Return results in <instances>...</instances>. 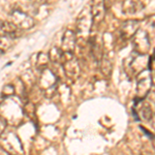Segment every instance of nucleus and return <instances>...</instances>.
Masks as SVG:
<instances>
[{
  "instance_id": "1",
  "label": "nucleus",
  "mask_w": 155,
  "mask_h": 155,
  "mask_svg": "<svg viewBox=\"0 0 155 155\" xmlns=\"http://www.w3.org/2000/svg\"><path fill=\"white\" fill-rule=\"evenodd\" d=\"M12 22L21 30H27L34 26V20L27 12L21 9H15L11 14Z\"/></svg>"
},
{
  "instance_id": "2",
  "label": "nucleus",
  "mask_w": 155,
  "mask_h": 155,
  "mask_svg": "<svg viewBox=\"0 0 155 155\" xmlns=\"http://www.w3.org/2000/svg\"><path fill=\"white\" fill-rule=\"evenodd\" d=\"M90 14H91L92 23H101L104 18V14H106L104 0H92L91 6H90Z\"/></svg>"
},
{
  "instance_id": "3",
  "label": "nucleus",
  "mask_w": 155,
  "mask_h": 155,
  "mask_svg": "<svg viewBox=\"0 0 155 155\" xmlns=\"http://www.w3.org/2000/svg\"><path fill=\"white\" fill-rule=\"evenodd\" d=\"M145 101H143L142 98H139L134 107L132 109L134 114L137 115V119H144V120H150L152 117V111L150 109V106L148 104H144Z\"/></svg>"
},
{
  "instance_id": "4",
  "label": "nucleus",
  "mask_w": 155,
  "mask_h": 155,
  "mask_svg": "<svg viewBox=\"0 0 155 155\" xmlns=\"http://www.w3.org/2000/svg\"><path fill=\"white\" fill-rule=\"evenodd\" d=\"M76 45V34L74 31L67 29L63 34L61 42V49L63 53H72Z\"/></svg>"
},
{
  "instance_id": "5",
  "label": "nucleus",
  "mask_w": 155,
  "mask_h": 155,
  "mask_svg": "<svg viewBox=\"0 0 155 155\" xmlns=\"http://www.w3.org/2000/svg\"><path fill=\"white\" fill-rule=\"evenodd\" d=\"M41 80H39V83H41V89L47 90L51 89L52 87L56 84V77L51 71H49L48 68L41 69Z\"/></svg>"
},
{
  "instance_id": "6",
  "label": "nucleus",
  "mask_w": 155,
  "mask_h": 155,
  "mask_svg": "<svg viewBox=\"0 0 155 155\" xmlns=\"http://www.w3.org/2000/svg\"><path fill=\"white\" fill-rule=\"evenodd\" d=\"M139 30V23L137 21H127L121 27V34L123 38H130Z\"/></svg>"
},
{
  "instance_id": "7",
  "label": "nucleus",
  "mask_w": 155,
  "mask_h": 155,
  "mask_svg": "<svg viewBox=\"0 0 155 155\" xmlns=\"http://www.w3.org/2000/svg\"><path fill=\"white\" fill-rule=\"evenodd\" d=\"M63 68L65 71L66 74L71 79L77 77L79 74V64H78L76 59H69L66 60L63 63Z\"/></svg>"
},
{
  "instance_id": "8",
  "label": "nucleus",
  "mask_w": 155,
  "mask_h": 155,
  "mask_svg": "<svg viewBox=\"0 0 155 155\" xmlns=\"http://www.w3.org/2000/svg\"><path fill=\"white\" fill-rule=\"evenodd\" d=\"M0 28H1V30L6 34V35H9L12 37H17L16 35H18L17 32H18L19 28L11 21L1 22V23H0Z\"/></svg>"
},
{
  "instance_id": "9",
  "label": "nucleus",
  "mask_w": 155,
  "mask_h": 155,
  "mask_svg": "<svg viewBox=\"0 0 155 155\" xmlns=\"http://www.w3.org/2000/svg\"><path fill=\"white\" fill-rule=\"evenodd\" d=\"M12 41H14V37L9 35H1L0 36V52L4 53L7 50H9L12 46Z\"/></svg>"
},
{
  "instance_id": "10",
  "label": "nucleus",
  "mask_w": 155,
  "mask_h": 155,
  "mask_svg": "<svg viewBox=\"0 0 155 155\" xmlns=\"http://www.w3.org/2000/svg\"><path fill=\"white\" fill-rule=\"evenodd\" d=\"M14 93H15V87L12 86V85H5L3 90H2V94L6 96L12 95V94H14Z\"/></svg>"
},
{
  "instance_id": "11",
  "label": "nucleus",
  "mask_w": 155,
  "mask_h": 155,
  "mask_svg": "<svg viewBox=\"0 0 155 155\" xmlns=\"http://www.w3.org/2000/svg\"><path fill=\"white\" fill-rule=\"evenodd\" d=\"M6 128V121L3 118H0V137L2 136V134L4 132Z\"/></svg>"
},
{
  "instance_id": "12",
  "label": "nucleus",
  "mask_w": 155,
  "mask_h": 155,
  "mask_svg": "<svg viewBox=\"0 0 155 155\" xmlns=\"http://www.w3.org/2000/svg\"><path fill=\"white\" fill-rule=\"evenodd\" d=\"M0 155H9L7 152L5 151L4 149H2V148H0Z\"/></svg>"
},
{
  "instance_id": "13",
  "label": "nucleus",
  "mask_w": 155,
  "mask_h": 155,
  "mask_svg": "<svg viewBox=\"0 0 155 155\" xmlns=\"http://www.w3.org/2000/svg\"><path fill=\"white\" fill-rule=\"evenodd\" d=\"M30 1H32V2H38V1H41V0H30Z\"/></svg>"
}]
</instances>
